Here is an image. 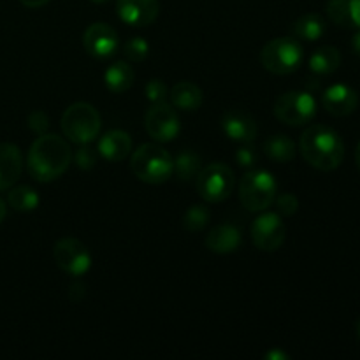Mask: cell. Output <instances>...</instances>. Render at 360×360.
<instances>
[{
    "label": "cell",
    "mask_w": 360,
    "mask_h": 360,
    "mask_svg": "<svg viewBox=\"0 0 360 360\" xmlns=\"http://www.w3.org/2000/svg\"><path fill=\"white\" fill-rule=\"evenodd\" d=\"M72 151L67 141L56 134H41L28 150L27 167L35 181L49 183L69 169Z\"/></svg>",
    "instance_id": "1"
},
{
    "label": "cell",
    "mask_w": 360,
    "mask_h": 360,
    "mask_svg": "<svg viewBox=\"0 0 360 360\" xmlns=\"http://www.w3.org/2000/svg\"><path fill=\"white\" fill-rule=\"evenodd\" d=\"M302 158L319 171L330 172L345 158V143L340 134L327 125H311L304 130L299 143Z\"/></svg>",
    "instance_id": "2"
},
{
    "label": "cell",
    "mask_w": 360,
    "mask_h": 360,
    "mask_svg": "<svg viewBox=\"0 0 360 360\" xmlns=\"http://www.w3.org/2000/svg\"><path fill=\"white\" fill-rule=\"evenodd\" d=\"M130 169H132L134 176L143 183L162 185L171 179L172 172H174V160L169 151H165L162 146L146 143L141 144L134 151L132 158H130Z\"/></svg>",
    "instance_id": "3"
},
{
    "label": "cell",
    "mask_w": 360,
    "mask_h": 360,
    "mask_svg": "<svg viewBox=\"0 0 360 360\" xmlns=\"http://www.w3.org/2000/svg\"><path fill=\"white\" fill-rule=\"evenodd\" d=\"M302 62H304V48L294 37L273 39L260 51V63L264 69L278 76L295 72Z\"/></svg>",
    "instance_id": "4"
},
{
    "label": "cell",
    "mask_w": 360,
    "mask_h": 360,
    "mask_svg": "<svg viewBox=\"0 0 360 360\" xmlns=\"http://www.w3.org/2000/svg\"><path fill=\"white\" fill-rule=\"evenodd\" d=\"M101 115L86 102L69 105L62 115L63 136L74 144H90L101 132Z\"/></svg>",
    "instance_id": "5"
},
{
    "label": "cell",
    "mask_w": 360,
    "mask_h": 360,
    "mask_svg": "<svg viewBox=\"0 0 360 360\" xmlns=\"http://www.w3.org/2000/svg\"><path fill=\"white\" fill-rule=\"evenodd\" d=\"M276 195V179L271 172L262 171V169L248 171L239 183V199L243 206L252 213H260L273 206Z\"/></svg>",
    "instance_id": "6"
},
{
    "label": "cell",
    "mask_w": 360,
    "mask_h": 360,
    "mask_svg": "<svg viewBox=\"0 0 360 360\" xmlns=\"http://www.w3.org/2000/svg\"><path fill=\"white\" fill-rule=\"evenodd\" d=\"M234 185L236 178L232 169L229 165L220 164V162L202 167L195 178L197 193L210 204L227 200L234 192Z\"/></svg>",
    "instance_id": "7"
},
{
    "label": "cell",
    "mask_w": 360,
    "mask_h": 360,
    "mask_svg": "<svg viewBox=\"0 0 360 360\" xmlns=\"http://www.w3.org/2000/svg\"><path fill=\"white\" fill-rule=\"evenodd\" d=\"M316 115V101L309 91H285L274 104V116L285 125L301 127Z\"/></svg>",
    "instance_id": "8"
},
{
    "label": "cell",
    "mask_w": 360,
    "mask_h": 360,
    "mask_svg": "<svg viewBox=\"0 0 360 360\" xmlns=\"http://www.w3.org/2000/svg\"><path fill=\"white\" fill-rule=\"evenodd\" d=\"M53 257L60 269L65 274L79 278L91 267V255L86 246L74 238H63L53 248Z\"/></svg>",
    "instance_id": "9"
},
{
    "label": "cell",
    "mask_w": 360,
    "mask_h": 360,
    "mask_svg": "<svg viewBox=\"0 0 360 360\" xmlns=\"http://www.w3.org/2000/svg\"><path fill=\"white\" fill-rule=\"evenodd\" d=\"M144 127H146V132L158 143H169V141L176 139L181 130L176 108L169 105L167 102L153 104L148 109L146 116H144Z\"/></svg>",
    "instance_id": "10"
},
{
    "label": "cell",
    "mask_w": 360,
    "mask_h": 360,
    "mask_svg": "<svg viewBox=\"0 0 360 360\" xmlns=\"http://www.w3.org/2000/svg\"><path fill=\"white\" fill-rule=\"evenodd\" d=\"M287 227L278 213H262L252 224L253 245L260 252H276L283 246Z\"/></svg>",
    "instance_id": "11"
},
{
    "label": "cell",
    "mask_w": 360,
    "mask_h": 360,
    "mask_svg": "<svg viewBox=\"0 0 360 360\" xmlns=\"http://www.w3.org/2000/svg\"><path fill=\"white\" fill-rule=\"evenodd\" d=\"M83 46L94 58L105 60L118 51L120 39L112 27L105 23H94L86 28L83 35Z\"/></svg>",
    "instance_id": "12"
},
{
    "label": "cell",
    "mask_w": 360,
    "mask_h": 360,
    "mask_svg": "<svg viewBox=\"0 0 360 360\" xmlns=\"http://www.w3.org/2000/svg\"><path fill=\"white\" fill-rule=\"evenodd\" d=\"M116 13L123 23L143 28L155 23L160 13V4L158 0H118Z\"/></svg>",
    "instance_id": "13"
},
{
    "label": "cell",
    "mask_w": 360,
    "mask_h": 360,
    "mask_svg": "<svg viewBox=\"0 0 360 360\" xmlns=\"http://www.w3.org/2000/svg\"><path fill=\"white\" fill-rule=\"evenodd\" d=\"M322 105L329 115L343 118L352 115L359 105V94L352 86L343 83L333 84L322 95Z\"/></svg>",
    "instance_id": "14"
},
{
    "label": "cell",
    "mask_w": 360,
    "mask_h": 360,
    "mask_svg": "<svg viewBox=\"0 0 360 360\" xmlns=\"http://www.w3.org/2000/svg\"><path fill=\"white\" fill-rule=\"evenodd\" d=\"M221 129L225 136L238 143H252L257 137V123L248 112L239 111V109H231L221 116Z\"/></svg>",
    "instance_id": "15"
},
{
    "label": "cell",
    "mask_w": 360,
    "mask_h": 360,
    "mask_svg": "<svg viewBox=\"0 0 360 360\" xmlns=\"http://www.w3.org/2000/svg\"><path fill=\"white\" fill-rule=\"evenodd\" d=\"M23 171V155L16 144L0 143V192L9 190Z\"/></svg>",
    "instance_id": "16"
},
{
    "label": "cell",
    "mask_w": 360,
    "mask_h": 360,
    "mask_svg": "<svg viewBox=\"0 0 360 360\" xmlns=\"http://www.w3.org/2000/svg\"><path fill=\"white\" fill-rule=\"evenodd\" d=\"M241 241V231L234 225L224 224L211 229L206 238V246L210 252L218 253V255H227V253H234L236 250H239Z\"/></svg>",
    "instance_id": "17"
},
{
    "label": "cell",
    "mask_w": 360,
    "mask_h": 360,
    "mask_svg": "<svg viewBox=\"0 0 360 360\" xmlns=\"http://www.w3.org/2000/svg\"><path fill=\"white\" fill-rule=\"evenodd\" d=\"M98 153L109 162H122L132 151V137L123 130H109L98 141Z\"/></svg>",
    "instance_id": "18"
},
{
    "label": "cell",
    "mask_w": 360,
    "mask_h": 360,
    "mask_svg": "<svg viewBox=\"0 0 360 360\" xmlns=\"http://www.w3.org/2000/svg\"><path fill=\"white\" fill-rule=\"evenodd\" d=\"M327 14L338 27L348 30L360 28V0H329Z\"/></svg>",
    "instance_id": "19"
},
{
    "label": "cell",
    "mask_w": 360,
    "mask_h": 360,
    "mask_svg": "<svg viewBox=\"0 0 360 360\" xmlns=\"http://www.w3.org/2000/svg\"><path fill=\"white\" fill-rule=\"evenodd\" d=\"M169 97H171L172 105L179 111H197L204 102L202 90L190 81L174 84L172 90H169Z\"/></svg>",
    "instance_id": "20"
},
{
    "label": "cell",
    "mask_w": 360,
    "mask_h": 360,
    "mask_svg": "<svg viewBox=\"0 0 360 360\" xmlns=\"http://www.w3.org/2000/svg\"><path fill=\"white\" fill-rule=\"evenodd\" d=\"M136 79V72H134L132 65L129 62H115L109 65L104 72V83L105 88L112 94H123V91L130 90Z\"/></svg>",
    "instance_id": "21"
},
{
    "label": "cell",
    "mask_w": 360,
    "mask_h": 360,
    "mask_svg": "<svg viewBox=\"0 0 360 360\" xmlns=\"http://www.w3.org/2000/svg\"><path fill=\"white\" fill-rule=\"evenodd\" d=\"M264 153L269 160L288 164L295 157V143L285 134H274L264 141Z\"/></svg>",
    "instance_id": "22"
},
{
    "label": "cell",
    "mask_w": 360,
    "mask_h": 360,
    "mask_svg": "<svg viewBox=\"0 0 360 360\" xmlns=\"http://www.w3.org/2000/svg\"><path fill=\"white\" fill-rule=\"evenodd\" d=\"M341 65V53L334 46H323L319 48L309 56V69L319 76H329L336 72Z\"/></svg>",
    "instance_id": "23"
},
{
    "label": "cell",
    "mask_w": 360,
    "mask_h": 360,
    "mask_svg": "<svg viewBox=\"0 0 360 360\" xmlns=\"http://www.w3.org/2000/svg\"><path fill=\"white\" fill-rule=\"evenodd\" d=\"M294 35L304 41H319L326 32V21L320 14H304L292 27Z\"/></svg>",
    "instance_id": "24"
},
{
    "label": "cell",
    "mask_w": 360,
    "mask_h": 360,
    "mask_svg": "<svg viewBox=\"0 0 360 360\" xmlns=\"http://www.w3.org/2000/svg\"><path fill=\"white\" fill-rule=\"evenodd\" d=\"M202 169V160L199 155L192 150H185L176 157L174 172L179 181H193Z\"/></svg>",
    "instance_id": "25"
},
{
    "label": "cell",
    "mask_w": 360,
    "mask_h": 360,
    "mask_svg": "<svg viewBox=\"0 0 360 360\" xmlns=\"http://www.w3.org/2000/svg\"><path fill=\"white\" fill-rule=\"evenodd\" d=\"M7 202L13 210L21 211V213H28V211H34L35 207L41 202V197L35 192L32 186L20 185V186H11V192L7 193Z\"/></svg>",
    "instance_id": "26"
},
{
    "label": "cell",
    "mask_w": 360,
    "mask_h": 360,
    "mask_svg": "<svg viewBox=\"0 0 360 360\" xmlns=\"http://www.w3.org/2000/svg\"><path fill=\"white\" fill-rule=\"evenodd\" d=\"M210 210H207L204 204H193V206L186 211L185 217H183V227L188 232H199L206 227L207 221H210Z\"/></svg>",
    "instance_id": "27"
},
{
    "label": "cell",
    "mask_w": 360,
    "mask_h": 360,
    "mask_svg": "<svg viewBox=\"0 0 360 360\" xmlns=\"http://www.w3.org/2000/svg\"><path fill=\"white\" fill-rule=\"evenodd\" d=\"M148 53H150V44L143 37H130L123 44V55L130 62H143L148 56Z\"/></svg>",
    "instance_id": "28"
},
{
    "label": "cell",
    "mask_w": 360,
    "mask_h": 360,
    "mask_svg": "<svg viewBox=\"0 0 360 360\" xmlns=\"http://www.w3.org/2000/svg\"><path fill=\"white\" fill-rule=\"evenodd\" d=\"M144 94H146V98L151 102V104H160V102L167 101L169 88L164 81L158 79V77H155V79L148 81L146 83Z\"/></svg>",
    "instance_id": "29"
},
{
    "label": "cell",
    "mask_w": 360,
    "mask_h": 360,
    "mask_svg": "<svg viewBox=\"0 0 360 360\" xmlns=\"http://www.w3.org/2000/svg\"><path fill=\"white\" fill-rule=\"evenodd\" d=\"M274 202H276L278 213H280L281 217H292V214L297 213L299 210V200L294 193H281L280 197L276 195Z\"/></svg>",
    "instance_id": "30"
},
{
    "label": "cell",
    "mask_w": 360,
    "mask_h": 360,
    "mask_svg": "<svg viewBox=\"0 0 360 360\" xmlns=\"http://www.w3.org/2000/svg\"><path fill=\"white\" fill-rule=\"evenodd\" d=\"M74 158H76L77 167L84 169V171H90V169L95 167V164H97V153H95L94 148H90L88 144H81V148L76 151Z\"/></svg>",
    "instance_id": "31"
},
{
    "label": "cell",
    "mask_w": 360,
    "mask_h": 360,
    "mask_svg": "<svg viewBox=\"0 0 360 360\" xmlns=\"http://www.w3.org/2000/svg\"><path fill=\"white\" fill-rule=\"evenodd\" d=\"M257 158H259L257 150L250 143H245V146L236 151V160L241 167H253L257 164Z\"/></svg>",
    "instance_id": "32"
},
{
    "label": "cell",
    "mask_w": 360,
    "mask_h": 360,
    "mask_svg": "<svg viewBox=\"0 0 360 360\" xmlns=\"http://www.w3.org/2000/svg\"><path fill=\"white\" fill-rule=\"evenodd\" d=\"M28 127H30L35 134H39V136H41V134H46V130H48L49 118L46 116V112L35 111V112H32L30 118H28Z\"/></svg>",
    "instance_id": "33"
},
{
    "label": "cell",
    "mask_w": 360,
    "mask_h": 360,
    "mask_svg": "<svg viewBox=\"0 0 360 360\" xmlns=\"http://www.w3.org/2000/svg\"><path fill=\"white\" fill-rule=\"evenodd\" d=\"M264 359H267V360H288V359H290V355L274 348V350H269L267 354H264Z\"/></svg>",
    "instance_id": "34"
},
{
    "label": "cell",
    "mask_w": 360,
    "mask_h": 360,
    "mask_svg": "<svg viewBox=\"0 0 360 360\" xmlns=\"http://www.w3.org/2000/svg\"><path fill=\"white\" fill-rule=\"evenodd\" d=\"M21 4H23L25 7H30V9H37V7H42L46 6V4H49L51 0H20Z\"/></svg>",
    "instance_id": "35"
},
{
    "label": "cell",
    "mask_w": 360,
    "mask_h": 360,
    "mask_svg": "<svg viewBox=\"0 0 360 360\" xmlns=\"http://www.w3.org/2000/svg\"><path fill=\"white\" fill-rule=\"evenodd\" d=\"M352 48H354V51L357 53V55H360V28L357 34L354 35V39H352Z\"/></svg>",
    "instance_id": "36"
},
{
    "label": "cell",
    "mask_w": 360,
    "mask_h": 360,
    "mask_svg": "<svg viewBox=\"0 0 360 360\" xmlns=\"http://www.w3.org/2000/svg\"><path fill=\"white\" fill-rule=\"evenodd\" d=\"M6 214H7V206H6V202H4V200L0 199V224H2V221H4Z\"/></svg>",
    "instance_id": "37"
},
{
    "label": "cell",
    "mask_w": 360,
    "mask_h": 360,
    "mask_svg": "<svg viewBox=\"0 0 360 360\" xmlns=\"http://www.w3.org/2000/svg\"><path fill=\"white\" fill-rule=\"evenodd\" d=\"M355 160H357V165L360 169V143L357 144V150H355Z\"/></svg>",
    "instance_id": "38"
},
{
    "label": "cell",
    "mask_w": 360,
    "mask_h": 360,
    "mask_svg": "<svg viewBox=\"0 0 360 360\" xmlns=\"http://www.w3.org/2000/svg\"><path fill=\"white\" fill-rule=\"evenodd\" d=\"M90 2H94V4H105V2H109V0H90Z\"/></svg>",
    "instance_id": "39"
},
{
    "label": "cell",
    "mask_w": 360,
    "mask_h": 360,
    "mask_svg": "<svg viewBox=\"0 0 360 360\" xmlns=\"http://www.w3.org/2000/svg\"><path fill=\"white\" fill-rule=\"evenodd\" d=\"M357 334H359V338H360V319H359V322H357Z\"/></svg>",
    "instance_id": "40"
}]
</instances>
